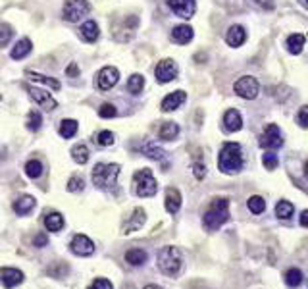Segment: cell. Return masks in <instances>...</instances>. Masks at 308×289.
<instances>
[{
  "label": "cell",
  "instance_id": "8d00e7d4",
  "mask_svg": "<svg viewBox=\"0 0 308 289\" xmlns=\"http://www.w3.org/2000/svg\"><path fill=\"white\" fill-rule=\"evenodd\" d=\"M41 124H43V118H41V112L37 110H31L27 116V129L29 131H37L41 129Z\"/></svg>",
  "mask_w": 308,
  "mask_h": 289
},
{
  "label": "cell",
  "instance_id": "1f68e13d",
  "mask_svg": "<svg viewBox=\"0 0 308 289\" xmlns=\"http://www.w3.org/2000/svg\"><path fill=\"white\" fill-rule=\"evenodd\" d=\"M75 133H77V122L75 120H64V122L60 124V135H62L64 139H71Z\"/></svg>",
  "mask_w": 308,
  "mask_h": 289
},
{
  "label": "cell",
  "instance_id": "681fc988",
  "mask_svg": "<svg viewBox=\"0 0 308 289\" xmlns=\"http://www.w3.org/2000/svg\"><path fill=\"white\" fill-rule=\"evenodd\" d=\"M300 226H302V228H308V210H304L300 214Z\"/></svg>",
  "mask_w": 308,
  "mask_h": 289
},
{
  "label": "cell",
  "instance_id": "ba28073f",
  "mask_svg": "<svg viewBox=\"0 0 308 289\" xmlns=\"http://www.w3.org/2000/svg\"><path fill=\"white\" fill-rule=\"evenodd\" d=\"M283 144V135L279 131V127L276 124H270L264 133L260 135V147L264 149H279Z\"/></svg>",
  "mask_w": 308,
  "mask_h": 289
},
{
  "label": "cell",
  "instance_id": "ac0fdd59",
  "mask_svg": "<svg viewBox=\"0 0 308 289\" xmlns=\"http://www.w3.org/2000/svg\"><path fill=\"white\" fill-rule=\"evenodd\" d=\"M181 206V193L177 191L175 187H170L166 191V210L170 214H175Z\"/></svg>",
  "mask_w": 308,
  "mask_h": 289
},
{
  "label": "cell",
  "instance_id": "f546056e",
  "mask_svg": "<svg viewBox=\"0 0 308 289\" xmlns=\"http://www.w3.org/2000/svg\"><path fill=\"white\" fill-rule=\"evenodd\" d=\"M144 87V77L141 74H133V76L129 77V81H127V89H129V93H133V95H139L141 91H143Z\"/></svg>",
  "mask_w": 308,
  "mask_h": 289
},
{
  "label": "cell",
  "instance_id": "44dd1931",
  "mask_svg": "<svg viewBox=\"0 0 308 289\" xmlns=\"http://www.w3.org/2000/svg\"><path fill=\"white\" fill-rule=\"evenodd\" d=\"M146 259H148V255L144 249H129L125 252V262L131 266H143Z\"/></svg>",
  "mask_w": 308,
  "mask_h": 289
},
{
  "label": "cell",
  "instance_id": "30bf717a",
  "mask_svg": "<svg viewBox=\"0 0 308 289\" xmlns=\"http://www.w3.org/2000/svg\"><path fill=\"white\" fill-rule=\"evenodd\" d=\"M118 79H120V74H118L115 67L112 66L102 67V69L98 71V76H96V87H98L100 91H108V89H112V87L118 83Z\"/></svg>",
  "mask_w": 308,
  "mask_h": 289
},
{
  "label": "cell",
  "instance_id": "8992f818",
  "mask_svg": "<svg viewBox=\"0 0 308 289\" xmlns=\"http://www.w3.org/2000/svg\"><path fill=\"white\" fill-rule=\"evenodd\" d=\"M233 91L241 96V98H247V100H252V98H256L258 96V91H260V85L258 81L254 79V77L250 76H245L237 79L235 81V85H233Z\"/></svg>",
  "mask_w": 308,
  "mask_h": 289
},
{
  "label": "cell",
  "instance_id": "2e32d148",
  "mask_svg": "<svg viewBox=\"0 0 308 289\" xmlns=\"http://www.w3.org/2000/svg\"><path fill=\"white\" fill-rule=\"evenodd\" d=\"M185 98H187V95H185L183 91H173V93H170V95L162 100V110L164 112H172V110L179 108V106L185 102Z\"/></svg>",
  "mask_w": 308,
  "mask_h": 289
},
{
  "label": "cell",
  "instance_id": "f1b7e54d",
  "mask_svg": "<svg viewBox=\"0 0 308 289\" xmlns=\"http://www.w3.org/2000/svg\"><path fill=\"white\" fill-rule=\"evenodd\" d=\"M293 212H295V206L289 201H279L276 204V216L281 218V220H289L293 216Z\"/></svg>",
  "mask_w": 308,
  "mask_h": 289
},
{
  "label": "cell",
  "instance_id": "6da1fadb",
  "mask_svg": "<svg viewBox=\"0 0 308 289\" xmlns=\"http://www.w3.org/2000/svg\"><path fill=\"white\" fill-rule=\"evenodd\" d=\"M229 220V201L227 199H214L210 204V208L206 210L204 214V218H202V224H204V228L206 230H218L221 224H225V222Z\"/></svg>",
  "mask_w": 308,
  "mask_h": 289
},
{
  "label": "cell",
  "instance_id": "5b68a950",
  "mask_svg": "<svg viewBox=\"0 0 308 289\" xmlns=\"http://www.w3.org/2000/svg\"><path fill=\"white\" fill-rule=\"evenodd\" d=\"M133 182L139 197H152V195H156L158 185H156V179H154L150 170H139L133 175Z\"/></svg>",
  "mask_w": 308,
  "mask_h": 289
},
{
  "label": "cell",
  "instance_id": "f6af8a7d",
  "mask_svg": "<svg viewBox=\"0 0 308 289\" xmlns=\"http://www.w3.org/2000/svg\"><path fill=\"white\" fill-rule=\"evenodd\" d=\"M192 173H195L197 179H204V175H206V166L202 162H195L192 164Z\"/></svg>",
  "mask_w": 308,
  "mask_h": 289
},
{
  "label": "cell",
  "instance_id": "d6a6232c",
  "mask_svg": "<svg viewBox=\"0 0 308 289\" xmlns=\"http://www.w3.org/2000/svg\"><path fill=\"white\" fill-rule=\"evenodd\" d=\"M67 272H69V266H67L66 262H56V264H52L48 268V276H52V278H66Z\"/></svg>",
  "mask_w": 308,
  "mask_h": 289
},
{
  "label": "cell",
  "instance_id": "d6986e66",
  "mask_svg": "<svg viewBox=\"0 0 308 289\" xmlns=\"http://www.w3.org/2000/svg\"><path fill=\"white\" fill-rule=\"evenodd\" d=\"M223 124H225L227 131H239L241 127H243V118H241V114L235 108H231L223 116Z\"/></svg>",
  "mask_w": 308,
  "mask_h": 289
},
{
  "label": "cell",
  "instance_id": "e0dca14e",
  "mask_svg": "<svg viewBox=\"0 0 308 289\" xmlns=\"http://www.w3.org/2000/svg\"><path fill=\"white\" fill-rule=\"evenodd\" d=\"M245 39H247V31L241 25H231L227 35H225V41H227L229 47H241L245 43Z\"/></svg>",
  "mask_w": 308,
  "mask_h": 289
},
{
  "label": "cell",
  "instance_id": "f35d334b",
  "mask_svg": "<svg viewBox=\"0 0 308 289\" xmlns=\"http://www.w3.org/2000/svg\"><path fill=\"white\" fill-rule=\"evenodd\" d=\"M12 37H14V29L8 23H0V48L6 47Z\"/></svg>",
  "mask_w": 308,
  "mask_h": 289
},
{
  "label": "cell",
  "instance_id": "ffe728a7",
  "mask_svg": "<svg viewBox=\"0 0 308 289\" xmlns=\"http://www.w3.org/2000/svg\"><path fill=\"white\" fill-rule=\"evenodd\" d=\"M33 208H35V199L31 195H23V197H19L18 201L14 202V210L18 212L19 216H25Z\"/></svg>",
  "mask_w": 308,
  "mask_h": 289
},
{
  "label": "cell",
  "instance_id": "7c38bea8",
  "mask_svg": "<svg viewBox=\"0 0 308 289\" xmlns=\"http://www.w3.org/2000/svg\"><path fill=\"white\" fill-rule=\"evenodd\" d=\"M168 4H170V8L173 10V14H177L179 18H185V19L192 18V14H195V10H197L195 0H168Z\"/></svg>",
  "mask_w": 308,
  "mask_h": 289
},
{
  "label": "cell",
  "instance_id": "9c48e42d",
  "mask_svg": "<svg viewBox=\"0 0 308 289\" xmlns=\"http://www.w3.org/2000/svg\"><path fill=\"white\" fill-rule=\"evenodd\" d=\"M25 89L29 91V95L31 98L41 104V108H45V110H54L56 108V100L52 98L50 93H47L45 89H38V87H33V85H25Z\"/></svg>",
  "mask_w": 308,
  "mask_h": 289
},
{
  "label": "cell",
  "instance_id": "603a6c76",
  "mask_svg": "<svg viewBox=\"0 0 308 289\" xmlns=\"http://www.w3.org/2000/svg\"><path fill=\"white\" fill-rule=\"evenodd\" d=\"M172 39L175 43H179V45H187V43H191L192 39V29L189 25H177L172 31Z\"/></svg>",
  "mask_w": 308,
  "mask_h": 289
},
{
  "label": "cell",
  "instance_id": "277c9868",
  "mask_svg": "<svg viewBox=\"0 0 308 289\" xmlns=\"http://www.w3.org/2000/svg\"><path fill=\"white\" fill-rule=\"evenodd\" d=\"M118 175H120L118 164H96L95 170H93V183L96 187L110 189V187H114Z\"/></svg>",
  "mask_w": 308,
  "mask_h": 289
},
{
  "label": "cell",
  "instance_id": "7dc6e473",
  "mask_svg": "<svg viewBox=\"0 0 308 289\" xmlns=\"http://www.w3.org/2000/svg\"><path fill=\"white\" fill-rule=\"evenodd\" d=\"M47 243H48V237L45 233H37V235L33 237V245H35V247H45Z\"/></svg>",
  "mask_w": 308,
  "mask_h": 289
},
{
  "label": "cell",
  "instance_id": "836d02e7",
  "mask_svg": "<svg viewBox=\"0 0 308 289\" xmlns=\"http://www.w3.org/2000/svg\"><path fill=\"white\" fill-rule=\"evenodd\" d=\"M71 156H73V160L77 164H85L89 160V149L85 144H77V147L71 149Z\"/></svg>",
  "mask_w": 308,
  "mask_h": 289
},
{
  "label": "cell",
  "instance_id": "bcb514c9",
  "mask_svg": "<svg viewBox=\"0 0 308 289\" xmlns=\"http://www.w3.org/2000/svg\"><path fill=\"white\" fill-rule=\"evenodd\" d=\"M297 122L302 125V127H308V106H302V108L298 110Z\"/></svg>",
  "mask_w": 308,
  "mask_h": 289
},
{
  "label": "cell",
  "instance_id": "8fae6325",
  "mask_svg": "<svg viewBox=\"0 0 308 289\" xmlns=\"http://www.w3.org/2000/svg\"><path fill=\"white\" fill-rule=\"evenodd\" d=\"M175 77H177V66H175L173 60L166 58V60H162L156 66V79H158V83H170Z\"/></svg>",
  "mask_w": 308,
  "mask_h": 289
},
{
  "label": "cell",
  "instance_id": "ab89813d",
  "mask_svg": "<svg viewBox=\"0 0 308 289\" xmlns=\"http://www.w3.org/2000/svg\"><path fill=\"white\" fill-rule=\"evenodd\" d=\"M96 144H100V147H110V144L114 143V133L112 131H100V133L96 135Z\"/></svg>",
  "mask_w": 308,
  "mask_h": 289
},
{
  "label": "cell",
  "instance_id": "f907efd6",
  "mask_svg": "<svg viewBox=\"0 0 308 289\" xmlns=\"http://www.w3.org/2000/svg\"><path fill=\"white\" fill-rule=\"evenodd\" d=\"M256 4H260V6H264V8L268 10L274 8V2H266V0H256Z\"/></svg>",
  "mask_w": 308,
  "mask_h": 289
},
{
  "label": "cell",
  "instance_id": "4dcf8cb0",
  "mask_svg": "<svg viewBox=\"0 0 308 289\" xmlns=\"http://www.w3.org/2000/svg\"><path fill=\"white\" fill-rule=\"evenodd\" d=\"M285 283L289 287H298L302 283V272L298 268H291L285 272Z\"/></svg>",
  "mask_w": 308,
  "mask_h": 289
},
{
  "label": "cell",
  "instance_id": "52a82bcc",
  "mask_svg": "<svg viewBox=\"0 0 308 289\" xmlns=\"http://www.w3.org/2000/svg\"><path fill=\"white\" fill-rule=\"evenodd\" d=\"M89 10H91V4L87 0H67L64 4V19L75 23L89 14Z\"/></svg>",
  "mask_w": 308,
  "mask_h": 289
},
{
  "label": "cell",
  "instance_id": "7a4b0ae2",
  "mask_svg": "<svg viewBox=\"0 0 308 289\" xmlns=\"http://www.w3.org/2000/svg\"><path fill=\"white\" fill-rule=\"evenodd\" d=\"M218 166L223 173H237L243 168V151L239 143H225L221 147Z\"/></svg>",
  "mask_w": 308,
  "mask_h": 289
},
{
  "label": "cell",
  "instance_id": "83f0119b",
  "mask_svg": "<svg viewBox=\"0 0 308 289\" xmlns=\"http://www.w3.org/2000/svg\"><path fill=\"white\" fill-rule=\"evenodd\" d=\"M177 133H179V125L173 124V122H166L160 127V139H164V141H172L177 137Z\"/></svg>",
  "mask_w": 308,
  "mask_h": 289
},
{
  "label": "cell",
  "instance_id": "4fadbf2b",
  "mask_svg": "<svg viewBox=\"0 0 308 289\" xmlns=\"http://www.w3.org/2000/svg\"><path fill=\"white\" fill-rule=\"evenodd\" d=\"M144 222H146V214H144V210L143 208H135L133 214L124 222L122 231H124V233H131V231L141 230V228L144 226Z\"/></svg>",
  "mask_w": 308,
  "mask_h": 289
},
{
  "label": "cell",
  "instance_id": "816d5d0a",
  "mask_svg": "<svg viewBox=\"0 0 308 289\" xmlns=\"http://www.w3.org/2000/svg\"><path fill=\"white\" fill-rule=\"evenodd\" d=\"M144 289H162V287H158V285H146Z\"/></svg>",
  "mask_w": 308,
  "mask_h": 289
},
{
  "label": "cell",
  "instance_id": "3957f363",
  "mask_svg": "<svg viewBox=\"0 0 308 289\" xmlns=\"http://www.w3.org/2000/svg\"><path fill=\"white\" fill-rule=\"evenodd\" d=\"M181 250L177 247H164L158 252V266L166 276H175L181 270Z\"/></svg>",
  "mask_w": 308,
  "mask_h": 289
},
{
  "label": "cell",
  "instance_id": "d590c367",
  "mask_svg": "<svg viewBox=\"0 0 308 289\" xmlns=\"http://www.w3.org/2000/svg\"><path fill=\"white\" fill-rule=\"evenodd\" d=\"M25 173H27L29 177L37 179V177H41V173H43V164L38 162V160H29V162L25 164Z\"/></svg>",
  "mask_w": 308,
  "mask_h": 289
},
{
  "label": "cell",
  "instance_id": "60d3db41",
  "mask_svg": "<svg viewBox=\"0 0 308 289\" xmlns=\"http://www.w3.org/2000/svg\"><path fill=\"white\" fill-rule=\"evenodd\" d=\"M262 164L266 166V170H274L278 166V154L276 153H266L262 156Z\"/></svg>",
  "mask_w": 308,
  "mask_h": 289
},
{
  "label": "cell",
  "instance_id": "d4e9b609",
  "mask_svg": "<svg viewBox=\"0 0 308 289\" xmlns=\"http://www.w3.org/2000/svg\"><path fill=\"white\" fill-rule=\"evenodd\" d=\"M45 226H47L48 231H60L64 228V218L60 212H50L45 216Z\"/></svg>",
  "mask_w": 308,
  "mask_h": 289
},
{
  "label": "cell",
  "instance_id": "7402d4cb",
  "mask_svg": "<svg viewBox=\"0 0 308 289\" xmlns=\"http://www.w3.org/2000/svg\"><path fill=\"white\" fill-rule=\"evenodd\" d=\"M79 33H81V37L85 39L87 43H95L96 39H98V25H96V21H93V19H89V21H85L83 25H81V29H79Z\"/></svg>",
  "mask_w": 308,
  "mask_h": 289
},
{
  "label": "cell",
  "instance_id": "5bb4252c",
  "mask_svg": "<svg viewBox=\"0 0 308 289\" xmlns=\"http://www.w3.org/2000/svg\"><path fill=\"white\" fill-rule=\"evenodd\" d=\"M71 250L79 255V257H89V255H93V250H95V243L89 239L87 235H75L73 241H71Z\"/></svg>",
  "mask_w": 308,
  "mask_h": 289
},
{
  "label": "cell",
  "instance_id": "f5cc1de1",
  "mask_svg": "<svg viewBox=\"0 0 308 289\" xmlns=\"http://www.w3.org/2000/svg\"><path fill=\"white\" fill-rule=\"evenodd\" d=\"M304 173H306V177H308V162L304 164Z\"/></svg>",
  "mask_w": 308,
  "mask_h": 289
},
{
  "label": "cell",
  "instance_id": "7bdbcfd3",
  "mask_svg": "<svg viewBox=\"0 0 308 289\" xmlns=\"http://www.w3.org/2000/svg\"><path fill=\"white\" fill-rule=\"evenodd\" d=\"M115 114H118V110H115L110 102L102 104V106H100V110H98V116H100V118H114Z\"/></svg>",
  "mask_w": 308,
  "mask_h": 289
},
{
  "label": "cell",
  "instance_id": "9a60e30c",
  "mask_svg": "<svg viewBox=\"0 0 308 289\" xmlns=\"http://www.w3.org/2000/svg\"><path fill=\"white\" fill-rule=\"evenodd\" d=\"M23 281V272L18 268H0V283L4 287H16Z\"/></svg>",
  "mask_w": 308,
  "mask_h": 289
},
{
  "label": "cell",
  "instance_id": "e575fe53",
  "mask_svg": "<svg viewBox=\"0 0 308 289\" xmlns=\"http://www.w3.org/2000/svg\"><path fill=\"white\" fill-rule=\"evenodd\" d=\"M144 156H148V158H154V160H162L166 153H164L160 147H156L154 143H146L144 144Z\"/></svg>",
  "mask_w": 308,
  "mask_h": 289
},
{
  "label": "cell",
  "instance_id": "4316f807",
  "mask_svg": "<svg viewBox=\"0 0 308 289\" xmlns=\"http://www.w3.org/2000/svg\"><path fill=\"white\" fill-rule=\"evenodd\" d=\"M31 41L29 39H21V41H18V45L12 48V58L14 60H21V58H25L31 52Z\"/></svg>",
  "mask_w": 308,
  "mask_h": 289
},
{
  "label": "cell",
  "instance_id": "db71d44e",
  "mask_svg": "<svg viewBox=\"0 0 308 289\" xmlns=\"http://www.w3.org/2000/svg\"><path fill=\"white\" fill-rule=\"evenodd\" d=\"M306 2H308V0H306Z\"/></svg>",
  "mask_w": 308,
  "mask_h": 289
},
{
  "label": "cell",
  "instance_id": "c3c4849f",
  "mask_svg": "<svg viewBox=\"0 0 308 289\" xmlns=\"http://www.w3.org/2000/svg\"><path fill=\"white\" fill-rule=\"evenodd\" d=\"M66 74L69 77H77L79 76V67H77L75 64H69V66L66 67Z\"/></svg>",
  "mask_w": 308,
  "mask_h": 289
},
{
  "label": "cell",
  "instance_id": "cb8c5ba5",
  "mask_svg": "<svg viewBox=\"0 0 308 289\" xmlns=\"http://www.w3.org/2000/svg\"><path fill=\"white\" fill-rule=\"evenodd\" d=\"M25 76L31 79V81H38V83H45V85H48L50 89H54V91H60V81L58 79H52V77L48 76H41V74H37V71H33V69H27L25 71Z\"/></svg>",
  "mask_w": 308,
  "mask_h": 289
},
{
  "label": "cell",
  "instance_id": "74e56055",
  "mask_svg": "<svg viewBox=\"0 0 308 289\" xmlns=\"http://www.w3.org/2000/svg\"><path fill=\"white\" fill-rule=\"evenodd\" d=\"M249 208L252 214H262L264 212V208H266V202H264V199L262 197H258V195H254V197H250L249 199Z\"/></svg>",
  "mask_w": 308,
  "mask_h": 289
},
{
  "label": "cell",
  "instance_id": "484cf974",
  "mask_svg": "<svg viewBox=\"0 0 308 289\" xmlns=\"http://www.w3.org/2000/svg\"><path fill=\"white\" fill-rule=\"evenodd\" d=\"M304 41H306V37H304V35H300V33H293V35H289V39H287L289 52H293V54H300V52H302V47H304Z\"/></svg>",
  "mask_w": 308,
  "mask_h": 289
},
{
  "label": "cell",
  "instance_id": "ee69618b",
  "mask_svg": "<svg viewBox=\"0 0 308 289\" xmlns=\"http://www.w3.org/2000/svg\"><path fill=\"white\" fill-rule=\"evenodd\" d=\"M89 289H114V285H112L106 278H98L91 283V287Z\"/></svg>",
  "mask_w": 308,
  "mask_h": 289
},
{
  "label": "cell",
  "instance_id": "b9f144b4",
  "mask_svg": "<svg viewBox=\"0 0 308 289\" xmlns=\"http://www.w3.org/2000/svg\"><path fill=\"white\" fill-rule=\"evenodd\" d=\"M83 187H85V182H83L81 177H77V175H73V177L69 179V183H67V189H69L71 193L83 191Z\"/></svg>",
  "mask_w": 308,
  "mask_h": 289
}]
</instances>
